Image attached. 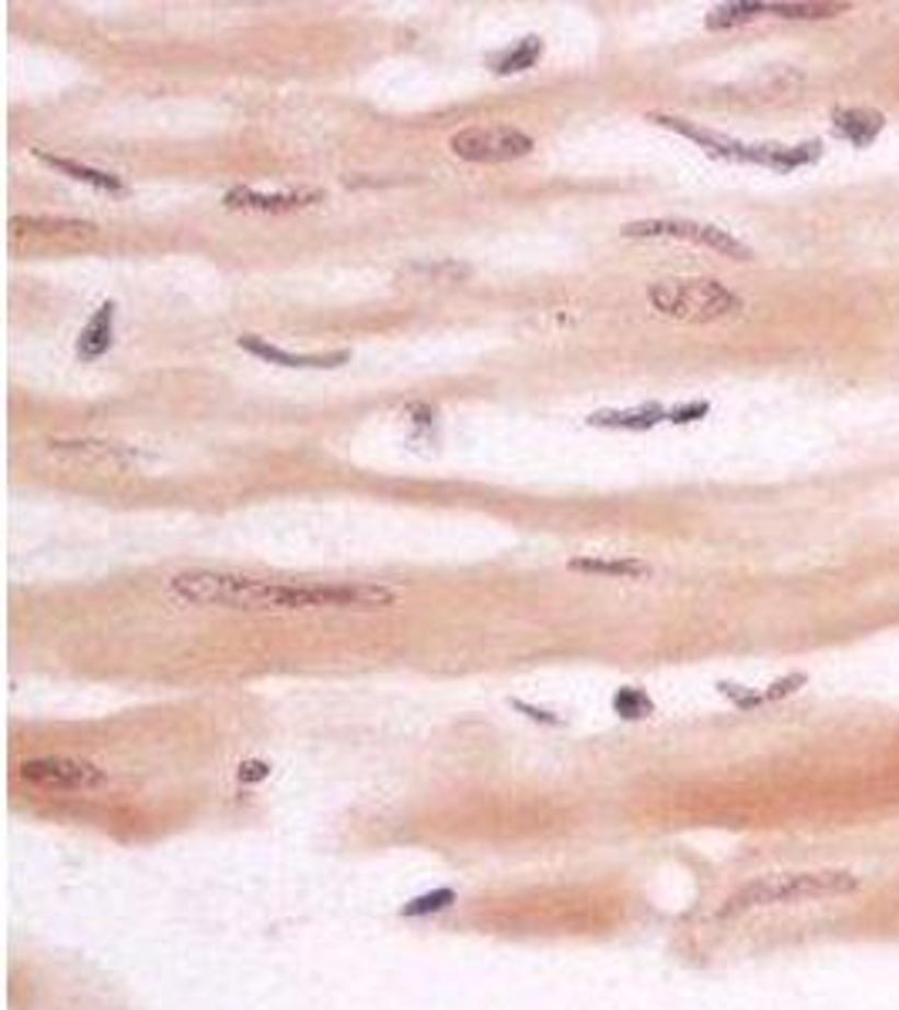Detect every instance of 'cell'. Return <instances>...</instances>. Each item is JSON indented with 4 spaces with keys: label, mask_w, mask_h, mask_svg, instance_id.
Instances as JSON below:
<instances>
[{
    "label": "cell",
    "mask_w": 899,
    "mask_h": 1010,
    "mask_svg": "<svg viewBox=\"0 0 899 1010\" xmlns=\"http://www.w3.org/2000/svg\"><path fill=\"white\" fill-rule=\"evenodd\" d=\"M769 4H758V0H738V4H722L707 14V27L711 31H725V27H738V24H748L754 21L758 14H765Z\"/></svg>",
    "instance_id": "cell-18"
},
{
    "label": "cell",
    "mask_w": 899,
    "mask_h": 1010,
    "mask_svg": "<svg viewBox=\"0 0 899 1010\" xmlns=\"http://www.w3.org/2000/svg\"><path fill=\"white\" fill-rule=\"evenodd\" d=\"M11 233H71V237H84V233H95L92 222H81V219H51V216H14L11 219Z\"/></svg>",
    "instance_id": "cell-16"
},
{
    "label": "cell",
    "mask_w": 899,
    "mask_h": 1010,
    "mask_svg": "<svg viewBox=\"0 0 899 1010\" xmlns=\"http://www.w3.org/2000/svg\"><path fill=\"white\" fill-rule=\"evenodd\" d=\"M849 4H769V14L785 21H826L845 14Z\"/></svg>",
    "instance_id": "cell-20"
},
{
    "label": "cell",
    "mask_w": 899,
    "mask_h": 1010,
    "mask_svg": "<svg viewBox=\"0 0 899 1010\" xmlns=\"http://www.w3.org/2000/svg\"><path fill=\"white\" fill-rule=\"evenodd\" d=\"M240 347L266 364H277V367H300V371H321V367H341L350 360V351H334V354H293V351H284L277 344H269L263 337H253V334H243L240 337Z\"/></svg>",
    "instance_id": "cell-8"
},
{
    "label": "cell",
    "mask_w": 899,
    "mask_h": 1010,
    "mask_svg": "<svg viewBox=\"0 0 899 1010\" xmlns=\"http://www.w3.org/2000/svg\"><path fill=\"white\" fill-rule=\"evenodd\" d=\"M707 411H711L707 401H688V404L670 408V411H667V422H673V425H691V422L707 418Z\"/></svg>",
    "instance_id": "cell-24"
},
{
    "label": "cell",
    "mask_w": 899,
    "mask_h": 1010,
    "mask_svg": "<svg viewBox=\"0 0 899 1010\" xmlns=\"http://www.w3.org/2000/svg\"><path fill=\"white\" fill-rule=\"evenodd\" d=\"M647 297L654 310L684 320V324H711V320H725L745 310V300L717 280H664L654 284Z\"/></svg>",
    "instance_id": "cell-3"
},
{
    "label": "cell",
    "mask_w": 899,
    "mask_h": 1010,
    "mask_svg": "<svg viewBox=\"0 0 899 1010\" xmlns=\"http://www.w3.org/2000/svg\"><path fill=\"white\" fill-rule=\"evenodd\" d=\"M660 422H667V408H660V404H637V408H623V411H593L590 415V425L623 428V432H647Z\"/></svg>",
    "instance_id": "cell-12"
},
{
    "label": "cell",
    "mask_w": 899,
    "mask_h": 1010,
    "mask_svg": "<svg viewBox=\"0 0 899 1010\" xmlns=\"http://www.w3.org/2000/svg\"><path fill=\"white\" fill-rule=\"evenodd\" d=\"M172 593L193 607L222 610H384L394 604V593L374 583H284L246 573H216L196 570L178 573Z\"/></svg>",
    "instance_id": "cell-1"
},
{
    "label": "cell",
    "mask_w": 899,
    "mask_h": 1010,
    "mask_svg": "<svg viewBox=\"0 0 899 1010\" xmlns=\"http://www.w3.org/2000/svg\"><path fill=\"white\" fill-rule=\"evenodd\" d=\"M822 159V146L819 142H805V146H754V165H765L775 172H792L802 165H812Z\"/></svg>",
    "instance_id": "cell-14"
},
{
    "label": "cell",
    "mask_w": 899,
    "mask_h": 1010,
    "mask_svg": "<svg viewBox=\"0 0 899 1010\" xmlns=\"http://www.w3.org/2000/svg\"><path fill=\"white\" fill-rule=\"evenodd\" d=\"M863 883L856 872L845 869H808V872H775V876H761L745 883L738 893L725 899L717 909L722 920L728 916H745L751 909H772V906H802V903H826L839 896H852Z\"/></svg>",
    "instance_id": "cell-2"
},
{
    "label": "cell",
    "mask_w": 899,
    "mask_h": 1010,
    "mask_svg": "<svg viewBox=\"0 0 899 1010\" xmlns=\"http://www.w3.org/2000/svg\"><path fill=\"white\" fill-rule=\"evenodd\" d=\"M51 445L61 448V451L95 455V458H102V462H108V458H131L128 448H118V445H112V441H51Z\"/></svg>",
    "instance_id": "cell-22"
},
{
    "label": "cell",
    "mask_w": 899,
    "mask_h": 1010,
    "mask_svg": "<svg viewBox=\"0 0 899 1010\" xmlns=\"http://www.w3.org/2000/svg\"><path fill=\"white\" fill-rule=\"evenodd\" d=\"M832 128L839 139L852 142L856 149H866L879 139V131L886 128V118L873 108H842L832 115Z\"/></svg>",
    "instance_id": "cell-10"
},
{
    "label": "cell",
    "mask_w": 899,
    "mask_h": 1010,
    "mask_svg": "<svg viewBox=\"0 0 899 1010\" xmlns=\"http://www.w3.org/2000/svg\"><path fill=\"white\" fill-rule=\"evenodd\" d=\"M539 58H543V41L535 34L516 41L509 51H503L496 58V74H519V71H529Z\"/></svg>",
    "instance_id": "cell-17"
},
{
    "label": "cell",
    "mask_w": 899,
    "mask_h": 1010,
    "mask_svg": "<svg viewBox=\"0 0 899 1010\" xmlns=\"http://www.w3.org/2000/svg\"><path fill=\"white\" fill-rule=\"evenodd\" d=\"M112 344H115V303L108 300L84 324V331L78 334L74 351H78L81 360H99V357H105L112 351Z\"/></svg>",
    "instance_id": "cell-11"
},
{
    "label": "cell",
    "mask_w": 899,
    "mask_h": 1010,
    "mask_svg": "<svg viewBox=\"0 0 899 1010\" xmlns=\"http://www.w3.org/2000/svg\"><path fill=\"white\" fill-rule=\"evenodd\" d=\"M626 240H684L694 246H707L735 260H751V250L731 237L728 229L717 226H704V222H691V219H641V222H626L623 226Z\"/></svg>",
    "instance_id": "cell-4"
},
{
    "label": "cell",
    "mask_w": 899,
    "mask_h": 1010,
    "mask_svg": "<svg viewBox=\"0 0 899 1010\" xmlns=\"http://www.w3.org/2000/svg\"><path fill=\"white\" fill-rule=\"evenodd\" d=\"M37 159H41L44 165H51V169L71 175L74 182H84V186L99 190V193H112V196H122V193H125V182H122L118 175H112V172H102V169H92V165H81V162L51 156V152H44V149H37Z\"/></svg>",
    "instance_id": "cell-13"
},
{
    "label": "cell",
    "mask_w": 899,
    "mask_h": 1010,
    "mask_svg": "<svg viewBox=\"0 0 899 1010\" xmlns=\"http://www.w3.org/2000/svg\"><path fill=\"white\" fill-rule=\"evenodd\" d=\"M802 684H805V674H792V677H782V680H775V684L769 687V691H765V701H782V698L795 695Z\"/></svg>",
    "instance_id": "cell-25"
},
{
    "label": "cell",
    "mask_w": 899,
    "mask_h": 1010,
    "mask_svg": "<svg viewBox=\"0 0 899 1010\" xmlns=\"http://www.w3.org/2000/svg\"><path fill=\"white\" fill-rule=\"evenodd\" d=\"M717 691H722L735 708H741V711H751V708H761V704H769L765 701V691H748V687H741V684H717Z\"/></svg>",
    "instance_id": "cell-23"
},
{
    "label": "cell",
    "mask_w": 899,
    "mask_h": 1010,
    "mask_svg": "<svg viewBox=\"0 0 899 1010\" xmlns=\"http://www.w3.org/2000/svg\"><path fill=\"white\" fill-rule=\"evenodd\" d=\"M650 122H657V125H664V128H670V131L684 135V139L698 142L704 152H711V156H717V159H728V162H754V146H745V142L725 139V135L704 131V128H698V125H691V122H684V118H673V115H650Z\"/></svg>",
    "instance_id": "cell-9"
},
{
    "label": "cell",
    "mask_w": 899,
    "mask_h": 1010,
    "mask_svg": "<svg viewBox=\"0 0 899 1010\" xmlns=\"http://www.w3.org/2000/svg\"><path fill=\"white\" fill-rule=\"evenodd\" d=\"M263 778H269V765H266V761L250 758V761H243V765H240V782L253 785V782H263Z\"/></svg>",
    "instance_id": "cell-26"
},
{
    "label": "cell",
    "mask_w": 899,
    "mask_h": 1010,
    "mask_svg": "<svg viewBox=\"0 0 899 1010\" xmlns=\"http://www.w3.org/2000/svg\"><path fill=\"white\" fill-rule=\"evenodd\" d=\"M456 899H459L456 890L441 886V890H431V893H422V896L408 899V903L401 906V916H404V920H422V916H431V913H441L448 906H456Z\"/></svg>",
    "instance_id": "cell-19"
},
{
    "label": "cell",
    "mask_w": 899,
    "mask_h": 1010,
    "mask_svg": "<svg viewBox=\"0 0 899 1010\" xmlns=\"http://www.w3.org/2000/svg\"><path fill=\"white\" fill-rule=\"evenodd\" d=\"M535 149L532 135L512 125H479L452 135V152L465 162L479 165H496V162H512L522 159Z\"/></svg>",
    "instance_id": "cell-5"
},
{
    "label": "cell",
    "mask_w": 899,
    "mask_h": 1010,
    "mask_svg": "<svg viewBox=\"0 0 899 1010\" xmlns=\"http://www.w3.org/2000/svg\"><path fill=\"white\" fill-rule=\"evenodd\" d=\"M21 778L27 785L51 789V792H95L108 785V774L81 758H65V755H44L31 758L21 765Z\"/></svg>",
    "instance_id": "cell-6"
},
{
    "label": "cell",
    "mask_w": 899,
    "mask_h": 1010,
    "mask_svg": "<svg viewBox=\"0 0 899 1010\" xmlns=\"http://www.w3.org/2000/svg\"><path fill=\"white\" fill-rule=\"evenodd\" d=\"M324 199L321 190H290V193H256V190H230L222 196L227 209H246V213H293L318 206Z\"/></svg>",
    "instance_id": "cell-7"
},
{
    "label": "cell",
    "mask_w": 899,
    "mask_h": 1010,
    "mask_svg": "<svg viewBox=\"0 0 899 1010\" xmlns=\"http://www.w3.org/2000/svg\"><path fill=\"white\" fill-rule=\"evenodd\" d=\"M573 573L587 576H613V579H647L650 566L644 560H607V556H576L566 563Z\"/></svg>",
    "instance_id": "cell-15"
},
{
    "label": "cell",
    "mask_w": 899,
    "mask_h": 1010,
    "mask_svg": "<svg viewBox=\"0 0 899 1010\" xmlns=\"http://www.w3.org/2000/svg\"><path fill=\"white\" fill-rule=\"evenodd\" d=\"M613 711L626 721H641L654 714V701L647 698V691H641V687H620L613 695Z\"/></svg>",
    "instance_id": "cell-21"
},
{
    "label": "cell",
    "mask_w": 899,
    "mask_h": 1010,
    "mask_svg": "<svg viewBox=\"0 0 899 1010\" xmlns=\"http://www.w3.org/2000/svg\"><path fill=\"white\" fill-rule=\"evenodd\" d=\"M512 708H516V711H522V714H526V718H532V721H543V724H563V718H556L553 711H543V708L526 704V701H512Z\"/></svg>",
    "instance_id": "cell-27"
}]
</instances>
